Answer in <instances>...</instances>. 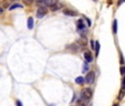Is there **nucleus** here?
Here are the masks:
<instances>
[{
    "label": "nucleus",
    "instance_id": "4468645a",
    "mask_svg": "<svg viewBox=\"0 0 125 106\" xmlns=\"http://www.w3.org/2000/svg\"><path fill=\"white\" fill-rule=\"evenodd\" d=\"M94 48H95V54L96 55H99V52H100V42L99 41H97V42H95V47H94Z\"/></svg>",
    "mask_w": 125,
    "mask_h": 106
},
{
    "label": "nucleus",
    "instance_id": "9b49d317",
    "mask_svg": "<svg viewBox=\"0 0 125 106\" xmlns=\"http://www.w3.org/2000/svg\"><path fill=\"white\" fill-rule=\"evenodd\" d=\"M116 32H117V20H114L113 21V33L116 34Z\"/></svg>",
    "mask_w": 125,
    "mask_h": 106
},
{
    "label": "nucleus",
    "instance_id": "412c9836",
    "mask_svg": "<svg viewBox=\"0 0 125 106\" xmlns=\"http://www.w3.org/2000/svg\"><path fill=\"white\" fill-rule=\"evenodd\" d=\"M91 47L94 49V47H95V42H94V41H91Z\"/></svg>",
    "mask_w": 125,
    "mask_h": 106
},
{
    "label": "nucleus",
    "instance_id": "dca6fc26",
    "mask_svg": "<svg viewBox=\"0 0 125 106\" xmlns=\"http://www.w3.org/2000/svg\"><path fill=\"white\" fill-rule=\"evenodd\" d=\"M121 88H125V76L122 79V85H121Z\"/></svg>",
    "mask_w": 125,
    "mask_h": 106
},
{
    "label": "nucleus",
    "instance_id": "f257e3e1",
    "mask_svg": "<svg viewBox=\"0 0 125 106\" xmlns=\"http://www.w3.org/2000/svg\"><path fill=\"white\" fill-rule=\"evenodd\" d=\"M92 94L93 92L91 88H84L81 93V96H80V98L82 99H85V101H90L91 97H92Z\"/></svg>",
    "mask_w": 125,
    "mask_h": 106
},
{
    "label": "nucleus",
    "instance_id": "2eb2a0df",
    "mask_svg": "<svg viewBox=\"0 0 125 106\" xmlns=\"http://www.w3.org/2000/svg\"><path fill=\"white\" fill-rule=\"evenodd\" d=\"M120 71H121V74H122V75H125V66H121Z\"/></svg>",
    "mask_w": 125,
    "mask_h": 106
},
{
    "label": "nucleus",
    "instance_id": "5701e85b",
    "mask_svg": "<svg viewBox=\"0 0 125 106\" xmlns=\"http://www.w3.org/2000/svg\"><path fill=\"white\" fill-rule=\"evenodd\" d=\"M17 106H22V103L20 102V101H18V102H17Z\"/></svg>",
    "mask_w": 125,
    "mask_h": 106
},
{
    "label": "nucleus",
    "instance_id": "7ed1b4c3",
    "mask_svg": "<svg viewBox=\"0 0 125 106\" xmlns=\"http://www.w3.org/2000/svg\"><path fill=\"white\" fill-rule=\"evenodd\" d=\"M47 15V8L45 7H39L37 10V18L41 19Z\"/></svg>",
    "mask_w": 125,
    "mask_h": 106
},
{
    "label": "nucleus",
    "instance_id": "0eeeda50",
    "mask_svg": "<svg viewBox=\"0 0 125 106\" xmlns=\"http://www.w3.org/2000/svg\"><path fill=\"white\" fill-rule=\"evenodd\" d=\"M75 83L79 85H82L83 83H85V81H84V77H82V76H77V79H75Z\"/></svg>",
    "mask_w": 125,
    "mask_h": 106
},
{
    "label": "nucleus",
    "instance_id": "20e7f679",
    "mask_svg": "<svg viewBox=\"0 0 125 106\" xmlns=\"http://www.w3.org/2000/svg\"><path fill=\"white\" fill-rule=\"evenodd\" d=\"M63 13H64L65 16H70V17H75V16L79 15L77 11L71 10V9H64V10H63Z\"/></svg>",
    "mask_w": 125,
    "mask_h": 106
},
{
    "label": "nucleus",
    "instance_id": "39448f33",
    "mask_svg": "<svg viewBox=\"0 0 125 106\" xmlns=\"http://www.w3.org/2000/svg\"><path fill=\"white\" fill-rule=\"evenodd\" d=\"M56 4H58V0H44L42 2L44 7H52V6H54Z\"/></svg>",
    "mask_w": 125,
    "mask_h": 106
},
{
    "label": "nucleus",
    "instance_id": "1a4fd4ad",
    "mask_svg": "<svg viewBox=\"0 0 125 106\" xmlns=\"http://www.w3.org/2000/svg\"><path fill=\"white\" fill-rule=\"evenodd\" d=\"M50 8H51L52 11H56V10H59V9H61V8H62V4L58 2L56 4H54V6H52V7H50Z\"/></svg>",
    "mask_w": 125,
    "mask_h": 106
},
{
    "label": "nucleus",
    "instance_id": "b1692460",
    "mask_svg": "<svg viewBox=\"0 0 125 106\" xmlns=\"http://www.w3.org/2000/svg\"><path fill=\"white\" fill-rule=\"evenodd\" d=\"M2 11H4V9H2V8H1V7H0V15L2 13Z\"/></svg>",
    "mask_w": 125,
    "mask_h": 106
},
{
    "label": "nucleus",
    "instance_id": "6ab92c4d",
    "mask_svg": "<svg viewBox=\"0 0 125 106\" xmlns=\"http://www.w3.org/2000/svg\"><path fill=\"white\" fill-rule=\"evenodd\" d=\"M83 70H84V72H88V65H86V63L83 65Z\"/></svg>",
    "mask_w": 125,
    "mask_h": 106
},
{
    "label": "nucleus",
    "instance_id": "4be33fe9",
    "mask_svg": "<svg viewBox=\"0 0 125 106\" xmlns=\"http://www.w3.org/2000/svg\"><path fill=\"white\" fill-rule=\"evenodd\" d=\"M44 0H37V2H38V4H42V2H43Z\"/></svg>",
    "mask_w": 125,
    "mask_h": 106
},
{
    "label": "nucleus",
    "instance_id": "f03ea898",
    "mask_svg": "<svg viewBox=\"0 0 125 106\" xmlns=\"http://www.w3.org/2000/svg\"><path fill=\"white\" fill-rule=\"evenodd\" d=\"M94 80H95V73L94 72H89L88 74H86V76H85L84 81L85 83H88V84H92L93 82H94Z\"/></svg>",
    "mask_w": 125,
    "mask_h": 106
},
{
    "label": "nucleus",
    "instance_id": "f3484780",
    "mask_svg": "<svg viewBox=\"0 0 125 106\" xmlns=\"http://www.w3.org/2000/svg\"><path fill=\"white\" fill-rule=\"evenodd\" d=\"M32 1H33V0H23V2H24L26 4H28V6L32 4Z\"/></svg>",
    "mask_w": 125,
    "mask_h": 106
},
{
    "label": "nucleus",
    "instance_id": "f8f14e48",
    "mask_svg": "<svg viewBox=\"0 0 125 106\" xmlns=\"http://www.w3.org/2000/svg\"><path fill=\"white\" fill-rule=\"evenodd\" d=\"M124 95H125V88H121V91L118 93V99H123Z\"/></svg>",
    "mask_w": 125,
    "mask_h": 106
},
{
    "label": "nucleus",
    "instance_id": "a211bd4d",
    "mask_svg": "<svg viewBox=\"0 0 125 106\" xmlns=\"http://www.w3.org/2000/svg\"><path fill=\"white\" fill-rule=\"evenodd\" d=\"M120 60H121V64H124V59H123V55H122V53L120 54Z\"/></svg>",
    "mask_w": 125,
    "mask_h": 106
},
{
    "label": "nucleus",
    "instance_id": "6e6552de",
    "mask_svg": "<svg viewBox=\"0 0 125 106\" xmlns=\"http://www.w3.org/2000/svg\"><path fill=\"white\" fill-rule=\"evenodd\" d=\"M27 26H28V29H32L33 28V18H28V22H27Z\"/></svg>",
    "mask_w": 125,
    "mask_h": 106
},
{
    "label": "nucleus",
    "instance_id": "9d476101",
    "mask_svg": "<svg viewBox=\"0 0 125 106\" xmlns=\"http://www.w3.org/2000/svg\"><path fill=\"white\" fill-rule=\"evenodd\" d=\"M84 28H85V26H84V23H83V21H82V20H79V21H77V29L83 30Z\"/></svg>",
    "mask_w": 125,
    "mask_h": 106
},
{
    "label": "nucleus",
    "instance_id": "aec40b11",
    "mask_svg": "<svg viewBox=\"0 0 125 106\" xmlns=\"http://www.w3.org/2000/svg\"><path fill=\"white\" fill-rule=\"evenodd\" d=\"M123 2H125V0H118V2H117V4L118 6H121L122 4H123Z\"/></svg>",
    "mask_w": 125,
    "mask_h": 106
},
{
    "label": "nucleus",
    "instance_id": "423d86ee",
    "mask_svg": "<svg viewBox=\"0 0 125 106\" xmlns=\"http://www.w3.org/2000/svg\"><path fill=\"white\" fill-rule=\"evenodd\" d=\"M84 59H85V61H86V63H90V62H92V61H93L92 54H91L89 51L84 52Z\"/></svg>",
    "mask_w": 125,
    "mask_h": 106
},
{
    "label": "nucleus",
    "instance_id": "393cba45",
    "mask_svg": "<svg viewBox=\"0 0 125 106\" xmlns=\"http://www.w3.org/2000/svg\"><path fill=\"white\" fill-rule=\"evenodd\" d=\"M114 106H118V105H114Z\"/></svg>",
    "mask_w": 125,
    "mask_h": 106
},
{
    "label": "nucleus",
    "instance_id": "ddd939ff",
    "mask_svg": "<svg viewBox=\"0 0 125 106\" xmlns=\"http://www.w3.org/2000/svg\"><path fill=\"white\" fill-rule=\"evenodd\" d=\"M17 8H22V6H21V4H12V6H10L9 10H15V9H17Z\"/></svg>",
    "mask_w": 125,
    "mask_h": 106
}]
</instances>
